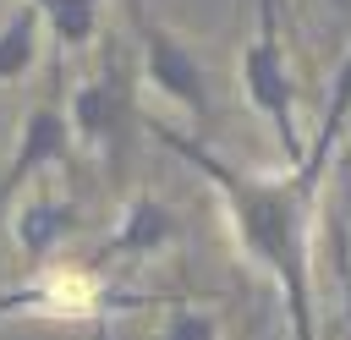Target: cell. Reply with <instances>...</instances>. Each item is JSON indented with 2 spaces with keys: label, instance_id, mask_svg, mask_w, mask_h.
<instances>
[{
  "label": "cell",
  "instance_id": "1",
  "mask_svg": "<svg viewBox=\"0 0 351 340\" xmlns=\"http://www.w3.org/2000/svg\"><path fill=\"white\" fill-rule=\"evenodd\" d=\"M346 121H351V49L335 66V88H329L318 132L307 137V154L296 165H280V170H241L225 154H214L208 137H192V132H181V126L159 121V115H143V132L214 186L236 252L258 274L274 280L285 324H291V340H318L313 230H318V197H324V181H329V165H335Z\"/></svg>",
  "mask_w": 351,
  "mask_h": 340
},
{
  "label": "cell",
  "instance_id": "2",
  "mask_svg": "<svg viewBox=\"0 0 351 340\" xmlns=\"http://www.w3.org/2000/svg\"><path fill=\"white\" fill-rule=\"evenodd\" d=\"M137 49L121 38H104L99 66L66 93V115H71V137L77 148H93L104 159L110 186H126V159H132V137L143 132V110H137Z\"/></svg>",
  "mask_w": 351,
  "mask_h": 340
},
{
  "label": "cell",
  "instance_id": "3",
  "mask_svg": "<svg viewBox=\"0 0 351 340\" xmlns=\"http://www.w3.org/2000/svg\"><path fill=\"white\" fill-rule=\"evenodd\" d=\"M236 77H241L247 104L269 121L280 159L296 165L307 154V137L296 121V77H291V55H285V0H258V22H252V38L241 44Z\"/></svg>",
  "mask_w": 351,
  "mask_h": 340
},
{
  "label": "cell",
  "instance_id": "4",
  "mask_svg": "<svg viewBox=\"0 0 351 340\" xmlns=\"http://www.w3.org/2000/svg\"><path fill=\"white\" fill-rule=\"evenodd\" d=\"M126 22H132V49H137L143 82H148L159 99H170V104L197 126L192 137H203V132L214 126V88H208V71H203L197 49H192L186 38H176V33L148 11V0H126Z\"/></svg>",
  "mask_w": 351,
  "mask_h": 340
},
{
  "label": "cell",
  "instance_id": "5",
  "mask_svg": "<svg viewBox=\"0 0 351 340\" xmlns=\"http://www.w3.org/2000/svg\"><path fill=\"white\" fill-rule=\"evenodd\" d=\"M71 154H77V137H71V115H66L60 71H55L49 93L27 104L22 132H16V143H11V159H5V170H0V214L16 203V192H27L33 181L55 175V170H66Z\"/></svg>",
  "mask_w": 351,
  "mask_h": 340
},
{
  "label": "cell",
  "instance_id": "6",
  "mask_svg": "<svg viewBox=\"0 0 351 340\" xmlns=\"http://www.w3.org/2000/svg\"><path fill=\"white\" fill-rule=\"evenodd\" d=\"M11 247H16V258L27 263V269H49V258L82 230V208L55 186V175H44V181H33L27 186V197L11 208Z\"/></svg>",
  "mask_w": 351,
  "mask_h": 340
},
{
  "label": "cell",
  "instance_id": "7",
  "mask_svg": "<svg viewBox=\"0 0 351 340\" xmlns=\"http://www.w3.org/2000/svg\"><path fill=\"white\" fill-rule=\"evenodd\" d=\"M176 236H181L176 208H170L165 197H154V192H132V197L121 203L110 236L99 241V269H110V263H148V258L170 252Z\"/></svg>",
  "mask_w": 351,
  "mask_h": 340
},
{
  "label": "cell",
  "instance_id": "8",
  "mask_svg": "<svg viewBox=\"0 0 351 340\" xmlns=\"http://www.w3.org/2000/svg\"><path fill=\"white\" fill-rule=\"evenodd\" d=\"M44 60V11L16 0L11 16L0 22V88H16L38 71Z\"/></svg>",
  "mask_w": 351,
  "mask_h": 340
},
{
  "label": "cell",
  "instance_id": "9",
  "mask_svg": "<svg viewBox=\"0 0 351 340\" xmlns=\"http://www.w3.org/2000/svg\"><path fill=\"white\" fill-rule=\"evenodd\" d=\"M38 11H44V38L55 44V60L88 49L99 38V27H104L99 22L104 16V0H44Z\"/></svg>",
  "mask_w": 351,
  "mask_h": 340
},
{
  "label": "cell",
  "instance_id": "10",
  "mask_svg": "<svg viewBox=\"0 0 351 340\" xmlns=\"http://www.w3.org/2000/svg\"><path fill=\"white\" fill-rule=\"evenodd\" d=\"M159 340H225V324H219L214 307H203V302H192V296H176L170 313H165Z\"/></svg>",
  "mask_w": 351,
  "mask_h": 340
},
{
  "label": "cell",
  "instance_id": "11",
  "mask_svg": "<svg viewBox=\"0 0 351 340\" xmlns=\"http://www.w3.org/2000/svg\"><path fill=\"white\" fill-rule=\"evenodd\" d=\"M329 247H335V280H340V324L351 335V236H346V225L329 230Z\"/></svg>",
  "mask_w": 351,
  "mask_h": 340
},
{
  "label": "cell",
  "instance_id": "12",
  "mask_svg": "<svg viewBox=\"0 0 351 340\" xmlns=\"http://www.w3.org/2000/svg\"><path fill=\"white\" fill-rule=\"evenodd\" d=\"M5 318H27V291H22V280L16 285H0V324Z\"/></svg>",
  "mask_w": 351,
  "mask_h": 340
},
{
  "label": "cell",
  "instance_id": "13",
  "mask_svg": "<svg viewBox=\"0 0 351 340\" xmlns=\"http://www.w3.org/2000/svg\"><path fill=\"white\" fill-rule=\"evenodd\" d=\"M329 11H335L340 22H351V0H329Z\"/></svg>",
  "mask_w": 351,
  "mask_h": 340
},
{
  "label": "cell",
  "instance_id": "14",
  "mask_svg": "<svg viewBox=\"0 0 351 340\" xmlns=\"http://www.w3.org/2000/svg\"><path fill=\"white\" fill-rule=\"evenodd\" d=\"M27 5H44V0H27Z\"/></svg>",
  "mask_w": 351,
  "mask_h": 340
}]
</instances>
